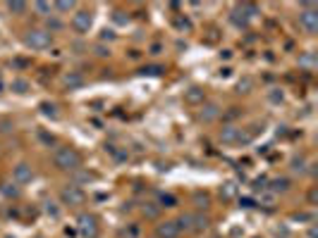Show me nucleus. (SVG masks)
I'll return each instance as SVG.
<instances>
[{
	"mask_svg": "<svg viewBox=\"0 0 318 238\" xmlns=\"http://www.w3.org/2000/svg\"><path fill=\"white\" fill-rule=\"evenodd\" d=\"M242 141H249L239 126H232V124H225L220 129V143L225 146H237V143H242Z\"/></svg>",
	"mask_w": 318,
	"mask_h": 238,
	"instance_id": "obj_6",
	"label": "nucleus"
},
{
	"mask_svg": "<svg viewBox=\"0 0 318 238\" xmlns=\"http://www.w3.org/2000/svg\"><path fill=\"white\" fill-rule=\"evenodd\" d=\"M235 193H237V186H235V184H225V188H220V196H222L225 200L235 198Z\"/></svg>",
	"mask_w": 318,
	"mask_h": 238,
	"instance_id": "obj_20",
	"label": "nucleus"
},
{
	"mask_svg": "<svg viewBox=\"0 0 318 238\" xmlns=\"http://www.w3.org/2000/svg\"><path fill=\"white\" fill-rule=\"evenodd\" d=\"M251 88H254V81H251L249 77H244V79H239V83H237V91H239V93H249Z\"/></svg>",
	"mask_w": 318,
	"mask_h": 238,
	"instance_id": "obj_19",
	"label": "nucleus"
},
{
	"mask_svg": "<svg viewBox=\"0 0 318 238\" xmlns=\"http://www.w3.org/2000/svg\"><path fill=\"white\" fill-rule=\"evenodd\" d=\"M12 91H14V93H19V95H24V93L29 91V81H24V79H14V81H12Z\"/></svg>",
	"mask_w": 318,
	"mask_h": 238,
	"instance_id": "obj_16",
	"label": "nucleus"
},
{
	"mask_svg": "<svg viewBox=\"0 0 318 238\" xmlns=\"http://www.w3.org/2000/svg\"><path fill=\"white\" fill-rule=\"evenodd\" d=\"M177 205V198L175 196H170V193H163L160 196V207H175Z\"/></svg>",
	"mask_w": 318,
	"mask_h": 238,
	"instance_id": "obj_21",
	"label": "nucleus"
},
{
	"mask_svg": "<svg viewBox=\"0 0 318 238\" xmlns=\"http://www.w3.org/2000/svg\"><path fill=\"white\" fill-rule=\"evenodd\" d=\"M270 100H273V103H277V100H282V93H270Z\"/></svg>",
	"mask_w": 318,
	"mask_h": 238,
	"instance_id": "obj_32",
	"label": "nucleus"
},
{
	"mask_svg": "<svg viewBox=\"0 0 318 238\" xmlns=\"http://www.w3.org/2000/svg\"><path fill=\"white\" fill-rule=\"evenodd\" d=\"M53 162H55V167L60 172H77V169L82 167V155L72 146H62L55 150Z\"/></svg>",
	"mask_w": 318,
	"mask_h": 238,
	"instance_id": "obj_1",
	"label": "nucleus"
},
{
	"mask_svg": "<svg viewBox=\"0 0 318 238\" xmlns=\"http://www.w3.org/2000/svg\"><path fill=\"white\" fill-rule=\"evenodd\" d=\"M299 27L304 29L309 36H314V34L318 31V10H316V5H311V2L302 5V10H299Z\"/></svg>",
	"mask_w": 318,
	"mask_h": 238,
	"instance_id": "obj_2",
	"label": "nucleus"
},
{
	"mask_svg": "<svg viewBox=\"0 0 318 238\" xmlns=\"http://www.w3.org/2000/svg\"><path fill=\"white\" fill-rule=\"evenodd\" d=\"M31 179H34V169H31V164L19 162V164L14 167V184H29Z\"/></svg>",
	"mask_w": 318,
	"mask_h": 238,
	"instance_id": "obj_12",
	"label": "nucleus"
},
{
	"mask_svg": "<svg viewBox=\"0 0 318 238\" xmlns=\"http://www.w3.org/2000/svg\"><path fill=\"white\" fill-rule=\"evenodd\" d=\"M292 172L304 174L306 172V158H294L292 159Z\"/></svg>",
	"mask_w": 318,
	"mask_h": 238,
	"instance_id": "obj_18",
	"label": "nucleus"
},
{
	"mask_svg": "<svg viewBox=\"0 0 318 238\" xmlns=\"http://www.w3.org/2000/svg\"><path fill=\"white\" fill-rule=\"evenodd\" d=\"M41 110H43V115H46V117H57L55 105H51V103H43V105H41Z\"/></svg>",
	"mask_w": 318,
	"mask_h": 238,
	"instance_id": "obj_26",
	"label": "nucleus"
},
{
	"mask_svg": "<svg viewBox=\"0 0 318 238\" xmlns=\"http://www.w3.org/2000/svg\"><path fill=\"white\" fill-rule=\"evenodd\" d=\"M2 193H5V196H12V198H17V196H19V188H17V184H5V186H2Z\"/></svg>",
	"mask_w": 318,
	"mask_h": 238,
	"instance_id": "obj_24",
	"label": "nucleus"
},
{
	"mask_svg": "<svg viewBox=\"0 0 318 238\" xmlns=\"http://www.w3.org/2000/svg\"><path fill=\"white\" fill-rule=\"evenodd\" d=\"M24 43H27L29 48H34V50H46L53 43V34H48L46 29H31V31H27V36H24Z\"/></svg>",
	"mask_w": 318,
	"mask_h": 238,
	"instance_id": "obj_4",
	"label": "nucleus"
},
{
	"mask_svg": "<svg viewBox=\"0 0 318 238\" xmlns=\"http://www.w3.org/2000/svg\"><path fill=\"white\" fill-rule=\"evenodd\" d=\"M65 86H67L69 91L82 88V86H84V77L79 74V72H69V74H65Z\"/></svg>",
	"mask_w": 318,
	"mask_h": 238,
	"instance_id": "obj_14",
	"label": "nucleus"
},
{
	"mask_svg": "<svg viewBox=\"0 0 318 238\" xmlns=\"http://www.w3.org/2000/svg\"><path fill=\"white\" fill-rule=\"evenodd\" d=\"M144 214H146V217H156V214H158V207H144Z\"/></svg>",
	"mask_w": 318,
	"mask_h": 238,
	"instance_id": "obj_31",
	"label": "nucleus"
},
{
	"mask_svg": "<svg viewBox=\"0 0 318 238\" xmlns=\"http://www.w3.org/2000/svg\"><path fill=\"white\" fill-rule=\"evenodd\" d=\"M180 224L175 219H165L156 226V238H180Z\"/></svg>",
	"mask_w": 318,
	"mask_h": 238,
	"instance_id": "obj_8",
	"label": "nucleus"
},
{
	"mask_svg": "<svg viewBox=\"0 0 318 238\" xmlns=\"http://www.w3.org/2000/svg\"><path fill=\"white\" fill-rule=\"evenodd\" d=\"M91 24H94V17H91L89 10H79V12H74V17H72V29L77 34H86L91 29Z\"/></svg>",
	"mask_w": 318,
	"mask_h": 238,
	"instance_id": "obj_7",
	"label": "nucleus"
},
{
	"mask_svg": "<svg viewBox=\"0 0 318 238\" xmlns=\"http://www.w3.org/2000/svg\"><path fill=\"white\" fill-rule=\"evenodd\" d=\"M230 22H232L235 27H239V29H244L247 24H249V17H247V12L242 10V5H237L235 10L230 12Z\"/></svg>",
	"mask_w": 318,
	"mask_h": 238,
	"instance_id": "obj_13",
	"label": "nucleus"
},
{
	"mask_svg": "<svg viewBox=\"0 0 318 238\" xmlns=\"http://www.w3.org/2000/svg\"><path fill=\"white\" fill-rule=\"evenodd\" d=\"M96 53L101 57H106V55H110V48H103V45H96Z\"/></svg>",
	"mask_w": 318,
	"mask_h": 238,
	"instance_id": "obj_30",
	"label": "nucleus"
},
{
	"mask_svg": "<svg viewBox=\"0 0 318 238\" xmlns=\"http://www.w3.org/2000/svg\"><path fill=\"white\" fill-rule=\"evenodd\" d=\"M175 24H177L180 29H192V24H189V19H182V17H180V19H175Z\"/></svg>",
	"mask_w": 318,
	"mask_h": 238,
	"instance_id": "obj_29",
	"label": "nucleus"
},
{
	"mask_svg": "<svg viewBox=\"0 0 318 238\" xmlns=\"http://www.w3.org/2000/svg\"><path fill=\"white\" fill-rule=\"evenodd\" d=\"M101 39H103V40H112L115 36H112V31H103V36H101Z\"/></svg>",
	"mask_w": 318,
	"mask_h": 238,
	"instance_id": "obj_33",
	"label": "nucleus"
},
{
	"mask_svg": "<svg viewBox=\"0 0 318 238\" xmlns=\"http://www.w3.org/2000/svg\"><path fill=\"white\" fill-rule=\"evenodd\" d=\"M55 10L69 12V10H74V2H72V0H60V2H55Z\"/></svg>",
	"mask_w": 318,
	"mask_h": 238,
	"instance_id": "obj_23",
	"label": "nucleus"
},
{
	"mask_svg": "<svg viewBox=\"0 0 318 238\" xmlns=\"http://www.w3.org/2000/svg\"><path fill=\"white\" fill-rule=\"evenodd\" d=\"M34 7H36V12H41V14H48V12H51V5H48V2H36Z\"/></svg>",
	"mask_w": 318,
	"mask_h": 238,
	"instance_id": "obj_28",
	"label": "nucleus"
},
{
	"mask_svg": "<svg viewBox=\"0 0 318 238\" xmlns=\"http://www.w3.org/2000/svg\"><path fill=\"white\" fill-rule=\"evenodd\" d=\"M177 224H180V231H192V234H199V231H204L208 229V219L204 214H199V212H187V214H182L180 219H177Z\"/></svg>",
	"mask_w": 318,
	"mask_h": 238,
	"instance_id": "obj_3",
	"label": "nucleus"
},
{
	"mask_svg": "<svg viewBox=\"0 0 318 238\" xmlns=\"http://www.w3.org/2000/svg\"><path fill=\"white\" fill-rule=\"evenodd\" d=\"M194 202H196V207H199V210H204V207H208V196L206 193H204V196H201V193H196V196H194Z\"/></svg>",
	"mask_w": 318,
	"mask_h": 238,
	"instance_id": "obj_25",
	"label": "nucleus"
},
{
	"mask_svg": "<svg viewBox=\"0 0 318 238\" xmlns=\"http://www.w3.org/2000/svg\"><path fill=\"white\" fill-rule=\"evenodd\" d=\"M163 72H165V69H163V67H146V69H141V74H153V77H158V74H163Z\"/></svg>",
	"mask_w": 318,
	"mask_h": 238,
	"instance_id": "obj_27",
	"label": "nucleus"
},
{
	"mask_svg": "<svg viewBox=\"0 0 318 238\" xmlns=\"http://www.w3.org/2000/svg\"><path fill=\"white\" fill-rule=\"evenodd\" d=\"M79 231L86 238H96L98 236V219L94 214H79Z\"/></svg>",
	"mask_w": 318,
	"mask_h": 238,
	"instance_id": "obj_9",
	"label": "nucleus"
},
{
	"mask_svg": "<svg viewBox=\"0 0 318 238\" xmlns=\"http://www.w3.org/2000/svg\"><path fill=\"white\" fill-rule=\"evenodd\" d=\"M60 29H62V22L55 19V17H48V29H46V31L53 34V31H60Z\"/></svg>",
	"mask_w": 318,
	"mask_h": 238,
	"instance_id": "obj_22",
	"label": "nucleus"
},
{
	"mask_svg": "<svg viewBox=\"0 0 318 238\" xmlns=\"http://www.w3.org/2000/svg\"><path fill=\"white\" fill-rule=\"evenodd\" d=\"M60 198H62V202H65V205H69V207H77V205H84L86 193L82 191V186L69 184V186H65V188L60 191Z\"/></svg>",
	"mask_w": 318,
	"mask_h": 238,
	"instance_id": "obj_5",
	"label": "nucleus"
},
{
	"mask_svg": "<svg viewBox=\"0 0 318 238\" xmlns=\"http://www.w3.org/2000/svg\"><path fill=\"white\" fill-rule=\"evenodd\" d=\"M218 117H220V105H215V103H204L201 110H199V119L204 124H211V121H215Z\"/></svg>",
	"mask_w": 318,
	"mask_h": 238,
	"instance_id": "obj_10",
	"label": "nucleus"
},
{
	"mask_svg": "<svg viewBox=\"0 0 318 238\" xmlns=\"http://www.w3.org/2000/svg\"><path fill=\"white\" fill-rule=\"evenodd\" d=\"M184 103H189V105H204L206 103V88H201V86L187 88L184 91Z\"/></svg>",
	"mask_w": 318,
	"mask_h": 238,
	"instance_id": "obj_11",
	"label": "nucleus"
},
{
	"mask_svg": "<svg viewBox=\"0 0 318 238\" xmlns=\"http://www.w3.org/2000/svg\"><path fill=\"white\" fill-rule=\"evenodd\" d=\"M7 12L10 14H24L27 12V2H7Z\"/></svg>",
	"mask_w": 318,
	"mask_h": 238,
	"instance_id": "obj_15",
	"label": "nucleus"
},
{
	"mask_svg": "<svg viewBox=\"0 0 318 238\" xmlns=\"http://www.w3.org/2000/svg\"><path fill=\"white\" fill-rule=\"evenodd\" d=\"M275 193H282V191H287L290 188V179H273V186H270Z\"/></svg>",
	"mask_w": 318,
	"mask_h": 238,
	"instance_id": "obj_17",
	"label": "nucleus"
},
{
	"mask_svg": "<svg viewBox=\"0 0 318 238\" xmlns=\"http://www.w3.org/2000/svg\"><path fill=\"white\" fill-rule=\"evenodd\" d=\"M115 19L117 22H127V17H122V12H115Z\"/></svg>",
	"mask_w": 318,
	"mask_h": 238,
	"instance_id": "obj_34",
	"label": "nucleus"
}]
</instances>
